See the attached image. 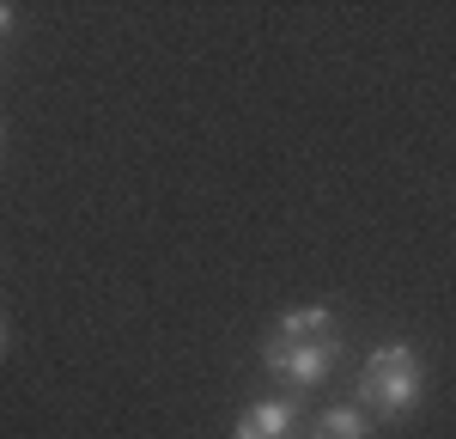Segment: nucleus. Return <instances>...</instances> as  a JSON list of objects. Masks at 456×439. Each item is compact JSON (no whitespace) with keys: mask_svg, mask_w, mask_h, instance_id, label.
I'll return each mask as SVG.
<instances>
[{"mask_svg":"<svg viewBox=\"0 0 456 439\" xmlns=\"http://www.w3.org/2000/svg\"><path fill=\"white\" fill-rule=\"evenodd\" d=\"M426 391V366L408 342H389V348H371L365 366H359V409L365 415H408Z\"/></svg>","mask_w":456,"mask_h":439,"instance_id":"nucleus-1","label":"nucleus"},{"mask_svg":"<svg viewBox=\"0 0 456 439\" xmlns=\"http://www.w3.org/2000/svg\"><path fill=\"white\" fill-rule=\"evenodd\" d=\"M335 360H341V335H268L262 342V366L281 378V385H292V391H311V385H322L329 372H335Z\"/></svg>","mask_w":456,"mask_h":439,"instance_id":"nucleus-2","label":"nucleus"},{"mask_svg":"<svg viewBox=\"0 0 456 439\" xmlns=\"http://www.w3.org/2000/svg\"><path fill=\"white\" fill-rule=\"evenodd\" d=\"M232 439H298V402L292 397H268V402H249L238 415Z\"/></svg>","mask_w":456,"mask_h":439,"instance_id":"nucleus-3","label":"nucleus"},{"mask_svg":"<svg viewBox=\"0 0 456 439\" xmlns=\"http://www.w3.org/2000/svg\"><path fill=\"white\" fill-rule=\"evenodd\" d=\"M305 439H371V415L359 409V402H341V409H322L311 421V434Z\"/></svg>","mask_w":456,"mask_h":439,"instance_id":"nucleus-4","label":"nucleus"},{"mask_svg":"<svg viewBox=\"0 0 456 439\" xmlns=\"http://www.w3.org/2000/svg\"><path fill=\"white\" fill-rule=\"evenodd\" d=\"M281 335H341V329H335V311L329 305H298V311L281 318Z\"/></svg>","mask_w":456,"mask_h":439,"instance_id":"nucleus-5","label":"nucleus"}]
</instances>
